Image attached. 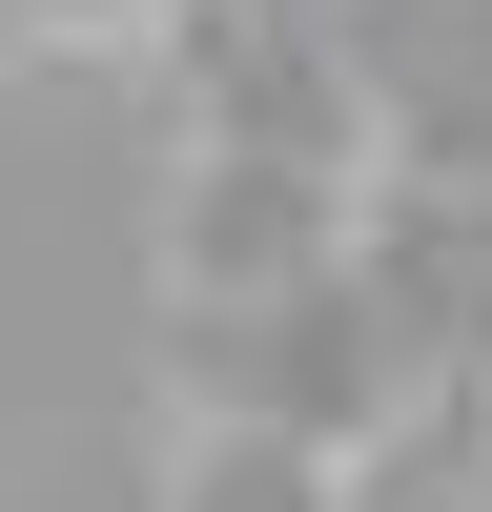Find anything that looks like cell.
<instances>
[{"label":"cell","mask_w":492,"mask_h":512,"mask_svg":"<svg viewBox=\"0 0 492 512\" xmlns=\"http://www.w3.org/2000/svg\"><path fill=\"white\" fill-rule=\"evenodd\" d=\"M349 164H287V144H185V226H164V287H308L349 267Z\"/></svg>","instance_id":"6da1fadb"},{"label":"cell","mask_w":492,"mask_h":512,"mask_svg":"<svg viewBox=\"0 0 492 512\" xmlns=\"http://www.w3.org/2000/svg\"><path fill=\"white\" fill-rule=\"evenodd\" d=\"M164 512H349V451L287 431V410H185V472Z\"/></svg>","instance_id":"7a4b0ae2"},{"label":"cell","mask_w":492,"mask_h":512,"mask_svg":"<svg viewBox=\"0 0 492 512\" xmlns=\"http://www.w3.org/2000/svg\"><path fill=\"white\" fill-rule=\"evenodd\" d=\"M164 0H0V41H144Z\"/></svg>","instance_id":"3957f363"}]
</instances>
